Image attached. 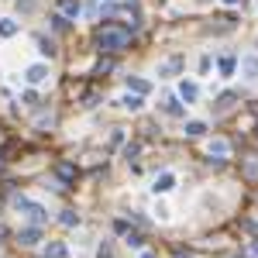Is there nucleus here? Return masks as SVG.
I'll list each match as a JSON object with an SVG mask.
<instances>
[{
    "label": "nucleus",
    "mask_w": 258,
    "mask_h": 258,
    "mask_svg": "<svg viewBox=\"0 0 258 258\" xmlns=\"http://www.w3.org/2000/svg\"><path fill=\"white\" fill-rule=\"evenodd\" d=\"M14 210L17 213H24L35 227H42L45 220H49V210L42 206V203H35V200H28V196H14Z\"/></svg>",
    "instance_id": "1"
},
{
    "label": "nucleus",
    "mask_w": 258,
    "mask_h": 258,
    "mask_svg": "<svg viewBox=\"0 0 258 258\" xmlns=\"http://www.w3.org/2000/svg\"><path fill=\"white\" fill-rule=\"evenodd\" d=\"M97 45H100L103 52H121V49L128 45V31H121V28H103V31L97 35Z\"/></svg>",
    "instance_id": "2"
},
{
    "label": "nucleus",
    "mask_w": 258,
    "mask_h": 258,
    "mask_svg": "<svg viewBox=\"0 0 258 258\" xmlns=\"http://www.w3.org/2000/svg\"><path fill=\"white\" fill-rule=\"evenodd\" d=\"M176 183H179L176 172H158V176L152 179V193H155V196H169L172 190H176Z\"/></svg>",
    "instance_id": "3"
},
{
    "label": "nucleus",
    "mask_w": 258,
    "mask_h": 258,
    "mask_svg": "<svg viewBox=\"0 0 258 258\" xmlns=\"http://www.w3.org/2000/svg\"><path fill=\"white\" fill-rule=\"evenodd\" d=\"M241 79L245 83H258V52H245L241 55V65H238Z\"/></svg>",
    "instance_id": "4"
},
{
    "label": "nucleus",
    "mask_w": 258,
    "mask_h": 258,
    "mask_svg": "<svg viewBox=\"0 0 258 258\" xmlns=\"http://www.w3.org/2000/svg\"><path fill=\"white\" fill-rule=\"evenodd\" d=\"M52 76V69H49V62H31L28 69H24V79L31 83V86H42L45 79Z\"/></svg>",
    "instance_id": "5"
},
{
    "label": "nucleus",
    "mask_w": 258,
    "mask_h": 258,
    "mask_svg": "<svg viewBox=\"0 0 258 258\" xmlns=\"http://www.w3.org/2000/svg\"><path fill=\"white\" fill-rule=\"evenodd\" d=\"M238 65H241V55H234V52H224V55L217 59V72H220L224 79H231V76L238 72Z\"/></svg>",
    "instance_id": "6"
},
{
    "label": "nucleus",
    "mask_w": 258,
    "mask_h": 258,
    "mask_svg": "<svg viewBox=\"0 0 258 258\" xmlns=\"http://www.w3.org/2000/svg\"><path fill=\"white\" fill-rule=\"evenodd\" d=\"M176 90H179V100H183L186 107L200 100V83H193V79H179V86H176Z\"/></svg>",
    "instance_id": "7"
},
{
    "label": "nucleus",
    "mask_w": 258,
    "mask_h": 258,
    "mask_svg": "<svg viewBox=\"0 0 258 258\" xmlns=\"http://www.w3.org/2000/svg\"><path fill=\"white\" fill-rule=\"evenodd\" d=\"M38 241H42V227H35V224H28V227L17 231V245L21 248H35Z\"/></svg>",
    "instance_id": "8"
},
{
    "label": "nucleus",
    "mask_w": 258,
    "mask_h": 258,
    "mask_svg": "<svg viewBox=\"0 0 258 258\" xmlns=\"http://www.w3.org/2000/svg\"><path fill=\"white\" fill-rule=\"evenodd\" d=\"M234 103H238V93H234V90H227V93H220V97H217V103H213V114L220 117V114H227Z\"/></svg>",
    "instance_id": "9"
},
{
    "label": "nucleus",
    "mask_w": 258,
    "mask_h": 258,
    "mask_svg": "<svg viewBox=\"0 0 258 258\" xmlns=\"http://www.w3.org/2000/svg\"><path fill=\"white\" fill-rule=\"evenodd\" d=\"M206 155H210V158H227V155H231V145H227L224 138H213V141L206 145Z\"/></svg>",
    "instance_id": "10"
},
{
    "label": "nucleus",
    "mask_w": 258,
    "mask_h": 258,
    "mask_svg": "<svg viewBox=\"0 0 258 258\" xmlns=\"http://www.w3.org/2000/svg\"><path fill=\"white\" fill-rule=\"evenodd\" d=\"M179 69H183V59H179V55H172V59L158 62V79H169V76H176Z\"/></svg>",
    "instance_id": "11"
},
{
    "label": "nucleus",
    "mask_w": 258,
    "mask_h": 258,
    "mask_svg": "<svg viewBox=\"0 0 258 258\" xmlns=\"http://www.w3.org/2000/svg\"><path fill=\"white\" fill-rule=\"evenodd\" d=\"M162 110H165L169 117H186V103H183L179 97H169V100L162 103Z\"/></svg>",
    "instance_id": "12"
},
{
    "label": "nucleus",
    "mask_w": 258,
    "mask_h": 258,
    "mask_svg": "<svg viewBox=\"0 0 258 258\" xmlns=\"http://www.w3.org/2000/svg\"><path fill=\"white\" fill-rule=\"evenodd\" d=\"M117 103H121L124 110H131V114H138V110L145 107V97H138V93H124V97H121Z\"/></svg>",
    "instance_id": "13"
},
{
    "label": "nucleus",
    "mask_w": 258,
    "mask_h": 258,
    "mask_svg": "<svg viewBox=\"0 0 258 258\" xmlns=\"http://www.w3.org/2000/svg\"><path fill=\"white\" fill-rule=\"evenodd\" d=\"M59 10H62V17L76 21V17L83 14V3H79V0H59Z\"/></svg>",
    "instance_id": "14"
},
{
    "label": "nucleus",
    "mask_w": 258,
    "mask_h": 258,
    "mask_svg": "<svg viewBox=\"0 0 258 258\" xmlns=\"http://www.w3.org/2000/svg\"><path fill=\"white\" fill-rule=\"evenodd\" d=\"M17 31H21V24L14 17H0V38H14Z\"/></svg>",
    "instance_id": "15"
},
{
    "label": "nucleus",
    "mask_w": 258,
    "mask_h": 258,
    "mask_svg": "<svg viewBox=\"0 0 258 258\" xmlns=\"http://www.w3.org/2000/svg\"><path fill=\"white\" fill-rule=\"evenodd\" d=\"M148 90H152V86H148L141 76H128V93H138V97H145Z\"/></svg>",
    "instance_id": "16"
},
{
    "label": "nucleus",
    "mask_w": 258,
    "mask_h": 258,
    "mask_svg": "<svg viewBox=\"0 0 258 258\" xmlns=\"http://www.w3.org/2000/svg\"><path fill=\"white\" fill-rule=\"evenodd\" d=\"M69 255V248H65L62 241H49V248H45V258H65Z\"/></svg>",
    "instance_id": "17"
},
{
    "label": "nucleus",
    "mask_w": 258,
    "mask_h": 258,
    "mask_svg": "<svg viewBox=\"0 0 258 258\" xmlns=\"http://www.w3.org/2000/svg\"><path fill=\"white\" fill-rule=\"evenodd\" d=\"M124 241H128V248H134V252H145V238H141V231H128Z\"/></svg>",
    "instance_id": "18"
},
{
    "label": "nucleus",
    "mask_w": 258,
    "mask_h": 258,
    "mask_svg": "<svg viewBox=\"0 0 258 258\" xmlns=\"http://www.w3.org/2000/svg\"><path fill=\"white\" fill-rule=\"evenodd\" d=\"M203 134H206L203 121H186V138H203Z\"/></svg>",
    "instance_id": "19"
},
{
    "label": "nucleus",
    "mask_w": 258,
    "mask_h": 258,
    "mask_svg": "<svg viewBox=\"0 0 258 258\" xmlns=\"http://www.w3.org/2000/svg\"><path fill=\"white\" fill-rule=\"evenodd\" d=\"M59 220H62L65 227H79V213H76V210H62Z\"/></svg>",
    "instance_id": "20"
},
{
    "label": "nucleus",
    "mask_w": 258,
    "mask_h": 258,
    "mask_svg": "<svg viewBox=\"0 0 258 258\" xmlns=\"http://www.w3.org/2000/svg\"><path fill=\"white\" fill-rule=\"evenodd\" d=\"M38 52H42V55H49V59H55V42H49V38H38Z\"/></svg>",
    "instance_id": "21"
},
{
    "label": "nucleus",
    "mask_w": 258,
    "mask_h": 258,
    "mask_svg": "<svg viewBox=\"0 0 258 258\" xmlns=\"http://www.w3.org/2000/svg\"><path fill=\"white\" fill-rule=\"evenodd\" d=\"M138 152H141V145H134V141H131V145H124V158H138Z\"/></svg>",
    "instance_id": "22"
},
{
    "label": "nucleus",
    "mask_w": 258,
    "mask_h": 258,
    "mask_svg": "<svg viewBox=\"0 0 258 258\" xmlns=\"http://www.w3.org/2000/svg\"><path fill=\"white\" fill-rule=\"evenodd\" d=\"M97 258H114V252H110V241H100V248H97Z\"/></svg>",
    "instance_id": "23"
},
{
    "label": "nucleus",
    "mask_w": 258,
    "mask_h": 258,
    "mask_svg": "<svg viewBox=\"0 0 258 258\" xmlns=\"http://www.w3.org/2000/svg\"><path fill=\"white\" fill-rule=\"evenodd\" d=\"M155 217H158V220H169L172 213H169V206H165V203H155Z\"/></svg>",
    "instance_id": "24"
},
{
    "label": "nucleus",
    "mask_w": 258,
    "mask_h": 258,
    "mask_svg": "<svg viewBox=\"0 0 258 258\" xmlns=\"http://www.w3.org/2000/svg\"><path fill=\"white\" fill-rule=\"evenodd\" d=\"M210 62H213L210 55H200V76H206V72H210Z\"/></svg>",
    "instance_id": "25"
},
{
    "label": "nucleus",
    "mask_w": 258,
    "mask_h": 258,
    "mask_svg": "<svg viewBox=\"0 0 258 258\" xmlns=\"http://www.w3.org/2000/svg\"><path fill=\"white\" fill-rule=\"evenodd\" d=\"M24 103H28V107H35V103H38V93H35V90H28V93H24Z\"/></svg>",
    "instance_id": "26"
},
{
    "label": "nucleus",
    "mask_w": 258,
    "mask_h": 258,
    "mask_svg": "<svg viewBox=\"0 0 258 258\" xmlns=\"http://www.w3.org/2000/svg\"><path fill=\"white\" fill-rule=\"evenodd\" d=\"M114 231H117V234H128V231H131L128 220H114Z\"/></svg>",
    "instance_id": "27"
},
{
    "label": "nucleus",
    "mask_w": 258,
    "mask_h": 258,
    "mask_svg": "<svg viewBox=\"0 0 258 258\" xmlns=\"http://www.w3.org/2000/svg\"><path fill=\"white\" fill-rule=\"evenodd\" d=\"M55 172H59V176H62V179H72V165H59V169H55Z\"/></svg>",
    "instance_id": "28"
},
{
    "label": "nucleus",
    "mask_w": 258,
    "mask_h": 258,
    "mask_svg": "<svg viewBox=\"0 0 258 258\" xmlns=\"http://www.w3.org/2000/svg\"><path fill=\"white\" fill-rule=\"evenodd\" d=\"M138 258H158L155 252H138Z\"/></svg>",
    "instance_id": "29"
},
{
    "label": "nucleus",
    "mask_w": 258,
    "mask_h": 258,
    "mask_svg": "<svg viewBox=\"0 0 258 258\" xmlns=\"http://www.w3.org/2000/svg\"><path fill=\"white\" fill-rule=\"evenodd\" d=\"M252 255H255V258H258V241H252Z\"/></svg>",
    "instance_id": "30"
},
{
    "label": "nucleus",
    "mask_w": 258,
    "mask_h": 258,
    "mask_svg": "<svg viewBox=\"0 0 258 258\" xmlns=\"http://www.w3.org/2000/svg\"><path fill=\"white\" fill-rule=\"evenodd\" d=\"M224 3H227V7H234V3H241V0H224Z\"/></svg>",
    "instance_id": "31"
},
{
    "label": "nucleus",
    "mask_w": 258,
    "mask_h": 258,
    "mask_svg": "<svg viewBox=\"0 0 258 258\" xmlns=\"http://www.w3.org/2000/svg\"><path fill=\"white\" fill-rule=\"evenodd\" d=\"M179 258H186V255H179Z\"/></svg>",
    "instance_id": "32"
}]
</instances>
